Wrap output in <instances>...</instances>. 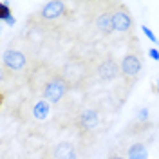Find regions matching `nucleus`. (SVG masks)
I'll return each mask as SVG.
<instances>
[{
	"instance_id": "obj_1",
	"label": "nucleus",
	"mask_w": 159,
	"mask_h": 159,
	"mask_svg": "<svg viewBox=\"0 0 159 159\" xmlns=\"http://www.w3.org/2000/svg\"><path fill=\"white\" fill-rule=\"evenodd\" d=\"M31 83L33 89L42 99H45L47 103H60L63 96L69 92L70 85L67 78L63 76V72H56V70H42L36 69L31 74Z\"/></svg>"
},
{
	"instance_id": "obj_2",
	"label": "nucleus",
	"mask_w": 159,
	"mask_h": 159,
	"mask_svg": "<svg viewBox=\"0 0 159 159\" xmlns=\"http://www.w3.org/2000/svg\"><path fill=\"white\" fill-rule=\"evenodd\" d=\"M138 40L132 36V49H129V52L123 56L121 60V78L125 80V83L127 85H132L138 76L141 74V70H143V60H141V49H139V45L136 43Z\"/></svg>"
},
{
	"instance_id": "obj_3",
	"label": "nucleus",
	"mask_w": 159,
	"mask_h": 159,
	"mask_svg": "<svg viewBox=\"0 0 159 159\" xmlns=\"http://www.w3.org/2000/svg\"><path fill=\"white\" fill-rule=\"evenodd\" d=\"M65 15H67V6H65V2H61V0H52V2H47L45 6H42V7L31 16V22L36 24V25H42V24L56 22V20L63 18Z\"/></svg>"
},
{
	"instance_id": "obj_4",
	"label": "nucleus",
	"mask_w": 159,
	"mask_h": 159,
	"mask_svg": "<svg viewBox=\"0 0 159 159\" xmlns=\"http://www.w3.org/2000/svg\"><path fill=\"white\" fill-rule=\"evenodd\" d=\"M99 110L96 107H89V105H85V107H81V109L76 112V116H74V125L78 127L80 132H92V130L98 129L99 125Z\"/></svg>"
},
{
	"instance_id": "obj_5",
	"label": "nucleus",
	"mask_w": 159,
	"mask_h": 159,
	"mask_svg": "<svg viewBox=\"0 0 159 159\" xmlns=\"http://www.w3.org/2000/svg\"><path fill=\"white\" fill-rule=\"evenodd\" d=\"M29 65V60L25 56L24 51L16 49V47H7L2 52V67L6 70H13V72H20L25 70Z\"/></svg>"
},
{
	"instance_id": "obj_6",
	"label": "nucleus",
	"mask_w": 159,
	"mask_h": 159,
	"mask_svg": "<svg viewBox=\"0 0 159 159\" xmlns=\"http://www.w3.org/2000/svg\"><path fill=\"white\" fill-rule=\"evenodd\" d=\"M42 159H78V150L70 141H60L45 150Z\"/></svg>"
},
{
	"instance_id": "obj_7",
	"label": "nucleus",
	"mask_w": 159,
	"mask_h": 159,
	"mask_svg": "<svg viewBox=\"0 0 159 159\" xmlns=\"http://www.w3.org/2000/svg\"><path fill=\"white\" fill-rule=\"evenodd\" d=\"M96 74L101 81H114L121 76V65H119L114 56L107 54L105 58L99 61L98 69H96Z\"/></svg>"
},
{
	"instance_id": "obj_8",
	"label": "nucleus",
	"mask_w": 159,
	"mask_h": 159,
	"mask_svg": "<svg viewBox=\"0 0 159 159\" xmlns=\"http://www.w3.org/2000/svg\"><path fill=\"white\" fill-rule=\"evenodd\" d=\"M134 27V20L130 16V11L125 4L116 2L114 9V31L116 33H130Z\"/></svg>"
},
{
	"instance_id": "obj_9",
	"label": "nucleus",
	"mask_w": 159,
	"mask_h": 159,
	"mask_svg": "<svg viewBox=\"0 0 159 159\" xmlns=\"http://www.w3.org/2000/svg\"><path fill=\"white\" fill-rule=\"evenodd\" d=\"M114 9H116V4L109 2L105 4V9L96 16V29L101 34H110L114 31Z\"/></svg>"
},
{
	"instance_id": "obj_10",
	"label": "nucleus",
	"mask_w": 159,
	"mask_h": 159,
	"mask_svg": "<svg viewBox=\"0 0 159 159\" xmlns=\"http://www.w3.org/2000/svg\"><path fill=\"white\" fill-rule=\"evenodd\" d=\"M31 114H33V118L42 121V119H45L49 116V103L45 101V99L38 98L34 103H33V107H31Z\"/></svg>"
},
{
	"instance_id": "obj_11",
	"label": "nucleus",
	"mask_w": 159,
	"mask_h": 159,
	"mask_svg": "<svg viewBox=\"0 0 159 159\" xmlns=\"http://www.w3.org/2000/svg\"><path fill=\"white\" fill-rule=\"evenodd\" d=\"M129 159H148V152L143 143H134L129 148Z\"/></svg>"
},
{
	"instance_id": "obj_12",
	"label": "nucleus",
	"mask_w": 159,
	"mask_h": 159,
	"mask_svg": "<svg viewBox=\"0 0 159 159\" xmlns=\"http://www.w3.org/2000/svg\"><path fill=\"white\" fill-rule=\"evenodd\" d=\"M143 33H145V34L148 36V40L152 42V43H157V45H159V40L156 38V34H154V33L150 31V27H147V25H143Z\"/></svg>"
},
{
	"instance_id": "obj_13",
	"label": "nucleus",
	"mask_w": 159,
	"mask_h": 159,
	"mask_svg": "<svg viewBox=\"0 0 159 159\" xmlns=\"http://www.w3.org/2000/svg\"><path fill=\"white\" fill-rule=\"evenodd\" d=\"M148 54H150V58H154V60H157L159 61V51L157 49H150Z\"/></svg>"
},
{
	"instance_id": "obj_14",
	"label": "nucleus",
	"mask_w": 159,
	"mask_h": 159,
	"mask_svg": "<svg viewBox=\"0 0 159 159\" xmlns=\"http://www.w3.org/2000/svg\"><path fill=\"white\" fill-rule=\"evenodd\" d=\"M110 159H123V157H118V156H112Z\"/></svg>"
}]
</instances>
